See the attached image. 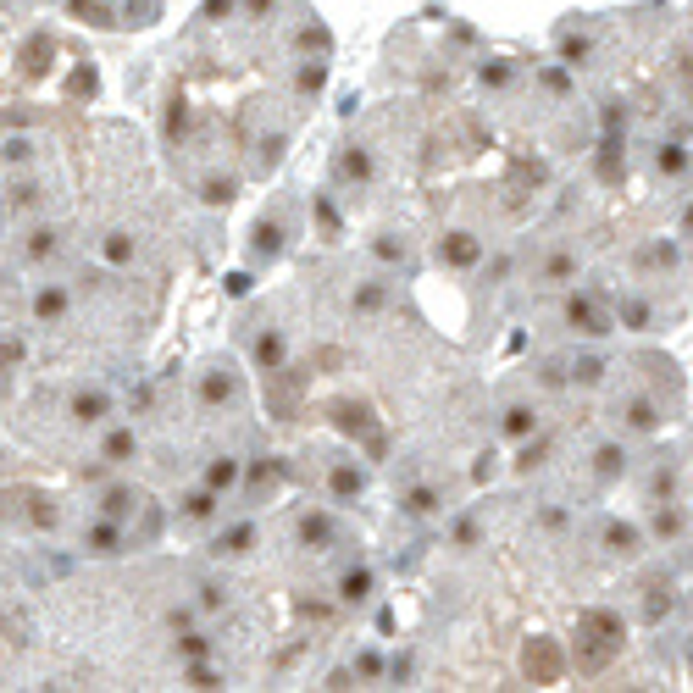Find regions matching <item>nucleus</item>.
Masks as SVG:
<instances>
[]
</instances>
